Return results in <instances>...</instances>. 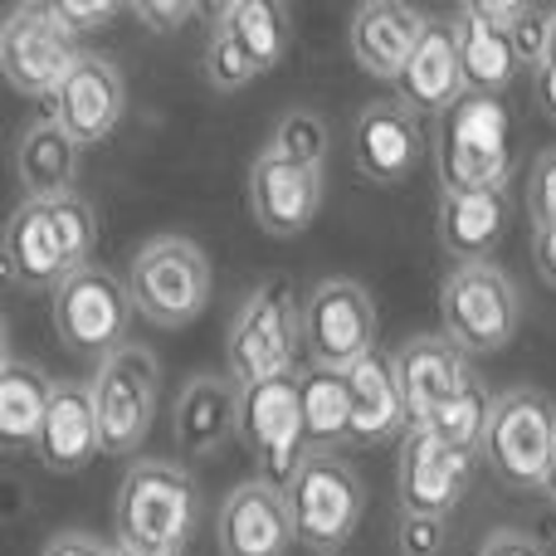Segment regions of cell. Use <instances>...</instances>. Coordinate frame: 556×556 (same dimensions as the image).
<instances>
[{"instance_id":"1","label":"cell","mask_w":556,"mask_h":556,"mask_svg":"<svg viewBox=\"0 0 556 556\" xmlns=\"http://www.w3.org/2000/svg\"><path fill=\"white\" fill-rule=\"evenodd\" d=\"M93 250L98 211L78 191L54 201H25L0 235V264L20 288H59L68 274L93 264Z\"/></svg>"},{"instance_id":"2","label":"cell","mask_w":556,"mask_h":556,"mask_svg":"<svg viewBox=\"0 0 556 556\" xmlns=\"http://www.w3.org/2000/svg\"><path fill=\"white\" fill-rule=\"evenodd\" d=\"M434 176L444 195L503 191L508 186V108L493 93H464L450 113L434 123L430 137Z\"/></svg>"},{"instance_id":"3","label":"cell","mask_w":556,"mask_h":556,"mask_svg":"<svg viewBox=\"0 0 556 556\" xmlns=\"http://www.w3.org/2000/svg\"><path fill=\"white\" fill-rule=\"evenodd\" d=\"M113 522L132 552H181L195 528V479L166 459L132 464L117 483Z\"/></svg>"},{"instance_id":"4","label":"cell","mask_w":556,"mask_h":556,"mask_svg":"<svg viewBox=\"0 0 556 556\" xmlns=\"http://www.w3.org/2000/svg\"><path fill=\"white\" fill-rule=\"evenodd\" d=\"M307 352L303 342V303H298L288 278H269L240 303L225 337V356H230V381L254 386L269 376L298 371V356Z\"/></svg>"},{"instance_id":"5","label":"cell","mask_w":556,"mask_h":556,"mask_svg":"<svg viewBox=\"0 0 556 556\" xmlns=\"http://www.w3.org/2000/svg\"><path fill=\"white\" fill-rule=\"evenodd\" d=\"M240 440L269 473L274 489H288L293 473L313 459L303 425V371H283L240 391Z\"/></svg>"},{"instance_id":"6","label":"cell","mask_w":556,"mask_h":556,"mask_svg":"<svg viewBox=\"0 0 556 556\" xmlns=\"http://www.w3.org/2000/svg\"><path fill=\"white\" fill-rule=\"evenodd\" d=\"M283 498H288V513H293L298 547H307L313 556H337L352 542L356 522H362L366 489L346 459H337V454H313V459L293 473Z\"/></svg>"},{"instance_id":"7","label":"cell","mask_w":556,"mask_h":556,"mask_svg":"<svg viewBox=\"0 0 556 556\" xmlns=\"http://www.w3.org/2000/svg\"><path fill=\"white\" fill-rule=\"evenodd\" d=\"M78 59H84V49H78L74 29L64 25L59 5L25 0L0 25V74L10 78L15 93L45 98L49 103L59 93V84L74 74Z\"/></svg>"},{"instance_id":"8","label":"cell","mask_w":556,"mask_h":556,"mask_svg":"<svg viewBox=\"0 0 556 556\" xmlns=\"http://www.w3.org/2000/svg\"><path fill=\"white\" fill-rule=\"evenodd\" d=\"M556 444V405L532 386L493 395L489 434H483V459L508 489H542L547 483V459Z\"/></svg>"},{"instance_id":"9","label":"cell","mask_w":556,"mask_h":556,"mask_svg":"<svg viewBox=\"0 0 556 556\" xmlns=\"http://www.w3.org/2000/svg\"><path fill=\"white\" fill-rule=\"evenodd\" d=\"M127 288L147 323L186 327L211 303V260L191 240H152L127 264Z\"/></svg>"},{"instance_id":"10","label":"cell","mask_w":556,"mask_h":556,"mask_svg":"<svg viewBox=\"0 0 556 556\" xmlns=\"http://www.w3.org/2000/svg\"><path fill=\"white\" fill-rule=\"evenodd\" d=\"M444 337L464 356H493L518 332V288L493 264H464L440 288Z\"/></svg>"},{"instance_id":"11","label":"cell","mask_w":556,"mask_h":556,"mask_svg":"<svg viewBox=\"0 0 556 556\" xmlns=\"http://www.w3.org/2000/svg\"><path fill=\"white\" fill-rule=\"evenodd\" d=\"M132 313L137 303L127 278L98 269V264L68 274L54 288V332L74 356H103L108 362L113 352H123V332Z\"/></svg>"},{"instance_id":"12","label":"cell","mask_w":556,"mask_h":556,"mask_svg":"<svg viewBox=\"0 0 556 556\" xmlns=\"http://www.w3.org/2000/svg\"><path fill=\"white\" fill-rule=\"evenodd\" d=\"M156 386L162 366L147 346H123L113 352L93 376V405H98V440L103 454H132L147 440L156 415Z\"/></svg>"},{"instance_id":"13","label":"cell","mask_w":556,"mask_h":556,"mask_svg":"<svg viewBox=\"0 0 556 556\" xmlns=\"http://www.w3.org/2000/svg\"><path fill=\"white\" fill-rule=\"evenodd\" d=\"M303 342L313 366L352 371L362 356L376 352V303L352 278H327L303 303Z\"/></svg>"},{"instance_id":"14","label":"cell","mask_w":556,"mask_h":556,"mask_svg":"<svg viewBox=\"0 0 556 556\" xmlns=\"http://www.w3.org/2000/svg\"><path fill=\"white\" fill-rule=\"evenodd\" d=\"M430 137H425L420 113L401 103V98H376L356 113L352 123V162L366 181L376 186H401L420 172Z\"/></svg>"},{"instance_id":"15","label":"cell","mask_w":556,"mask_h":556,"mask_svg":"<svg viewBox=\"0 0 556 556\" xmlns=\"http://www.w3.org/2000/svg\"><path fill=\"white\" fill-rule=\"evenodd\" d=\"M473 479V454L454 450V444L434 440L430 430H410L401 444V469H395V493H401L405 513L420 518H450L459 498L469 493Z\"/></svg>"},{"instance_id":"16","label":"cell","mask_w":556,"mask_h":556,"mask_svg":"<svg viewBox=\"0 0 556 556\" xmlns=\"http://www.w3.org/2000/svg\"><path fill=\"white\" fill-rule=\"evenodd\" d=\"M123 108H127L123 74H117V64L103 54H84L74 64V74L59 84V93L49 98V117H54L78 147H93V142H103V137H113L117 123H123Z\"/></svg>"},{"instance_id":"17","label":"cell","mask_w":556,"mask_h":556,"mask_svg":"<svg viewBox=\"0 0 556 556\" xmlns=\"http://www.w3.org/2000/svg\"><path fill=\"white\" fill-rule=\"evenodd\" d=\"M250 211L254 225L274 240H293L323 211V166L283 162L264 147V156L250 166Z\"/></svg>"},{"instance_id":"18","label":"cell","mask_w":556,"mask_h":556,"mask_svg":"<svg viewBox=\"0 0 556 556\" xmlns=\"http://www.w3.org/2000/svg\"><path fill=\"white\" fill-rule=\"evenodd\" d=\"M464 93H469V78H464V54H459L454 20H430L410 54V64L395 78V98H401L410 113L440 123Z\"/></svg>"},{"instance_id":"19","label":"cell","mask_w":556,"mask_h":556,"mask_svg":"<svg viewBox=\"0 0 556 556\" xmlns=\"http://www.w3.org/2000/svg\"><path fill=\"white\" fill-rule=\"evenodd\" d=\"M215 542H220V556H288L298 532L283 489H274L269 479L240 483L220 508Z\"/></svg>"},{"instance_id":"20","label":"cell","mask_w":556,"mask_h":556,"mask_svg":"<svg viewBox=\"0 0 556 556\" xmlns=\"http://www.w3.org/2000/svg\"><path fill=\"white\" fill-rule=\"evenodd\" d=\"M395 376H401V395L410 410V430L430 425V415L469 381V362L450 337H410L395 352Z\"/></svg>"},{"instance_id":"21","label":"cell","mask_w":556,"mask_h":556,"mask_svg":"<svg viewBox=\"0 0 556 556\" xmlns=\"http://www.w3.org/2000/svg\"><path fill=\"white\" fill-rule=\"evenodd\" d=\"M240 434V386L230 376H191L176 401V450L211 459Z\"/></svg>"},{"instance_id":"22","label":"cell","mask_w":556,"mask_h":556,"mask_svg":"<svg viewBox=\"0 0 556 556\" xmlns=\"http://www.w3.org/2000/svg\"><path fill=\"white\" fill-rule=\"evenodd\" d=\"M430 20L420 10L401 5V0H366L352 15V59L371 78H401V68L410 64L415 45H420Z\"/></svg>"},{"instance_id":"23","label":"cell","mask_w":556,"mask_h":556,"mask_svg":"<svg viewBox=\"0 0 556 556\" xmlns=\"http://www.w3.org/2000/svg\"><path fill=\"white\" fill-rule=\"evenodd\" d=\"M98 450H103V440H98L93 386L59 381L49 415H45V430H39V444H35L39 464L49 473H78V469H88V459Z\"/></svg>"},{"instance_id":"24","label":"cell","mask_w":556,"mask_h":556,"mask_svg":"<svg viewBox=\"0 0 556 556\" xmlns=\"http://www.w3.org/2000/svg\"><path fill=\"white\" fill-rule=\"evenodd\" d=\"M352 391V440L356 444H386L395 434H410V410L395 376V352H371L346 371Z\"/></svg>"},{"instance_id":"25","label":"cell","mask_w":556,"mask_h":556,"mask_svg":"<svg viewBox=\"0 0 556 556\" xmlns=\"http://www.w3.org/2000/svg\"><path fill=\"white\" fill-rule=\"evenodd\" d=\"M508 230V186L503 191H469L440 201V244L454 264H489Z\"/></svg>"},{"instance_id":"26","label":"cell","mask_w":556,"mask_h":556,"mask_svg":"<svg viewBox=\"0 0 556 556\" xmlns=\"http://www.w3.org/2000/svg\"><path fill=\"white\" fill-rule=\"evenodd\" d=\"M15 181L25 201H54L68 195L78 181V142L54 123V117H35L15 142Z\"/></svg>"},{"instance_id":"27","label":"cell","mask_w":556,"mask_h":556,"mask_svg":"<svg viewBox=\"0 0 556 556\" xmlns=\"http://www.w3.org/2000/svg\"><path fill=\"white\" fill-rule=\"evenodd\" d=\"M54 386L59 381H49L39 366L20 362V356H5V366H0V444H5L10 454L39 444L49 401H54Z\"/></svg>"},{"instance_id":"28","label":"cell","mask_w":556,"mask_h":556,"mask_svg":"<svg viewBox=\"0 0 556 556\" xmlns=\"http://www.w3.org/2000/svg\"><path fill=\"white\" fill-rule=\"evenodd\" d=\"M454 35H459V54H464V78H469L473 93H493L498 98L503 88L513 84L518 74V49H513L508 29L489 25L473 5L454 10Z\"/></svg>"},{"instance_id":"29","label":"cell","mask_w":556,"mask_h":556,"mask_svg":"<svg viewBox=\"0 0 556 556\" xmlns=\"http://www.w3.org/2000/svg\"><path fill=\"white\" fill-rule=\"evenodd\" d=\"M215 25L254 59L260 74L283 64L288 45H293V20H288V10L274 5V0H235V5H225L220 15H215Z\"/></svg>"},{"instance_id":"30","label":"cell","mask_w":556,"mask_h":556,"mask_svg":"<svg viewBox=\"0 0 556 556\" xmlns=\"http://www.w3.org/2000/svg\"><path fill=\"white\" fill-rule=\"evenodd\" d=\"M303 425L313 454H332L342 440H352V391L346 371L307 366L303 371Z\"/></svg>"},{"instance_id":"31","label":"cell","mask_w":556,"mask_h":556,"mask_svg":"<svg viewBox=\"0 0 556 556\" xmlns=\"http://www.w3.org/2000/svg\"><path fill=\"white\" fill-rule=\"evenodd\" d=\"M489 415H493V401L483 395V386L469 376V381H464L459 391H454L450 401L430 415V425H420V430H430L434 440L454 444V450L479 454L483 450V434H489Z\"/></svg>"},{"instance_id":"32","label":"cell","mask_w":556,"mask_h":556,"mask_svg":"<svg viewBox=\"0 0 556 556\" xmlns=\"http://www.w3.org/2000/svg\"><path fill=\"white\" fill-rule=\"evenodd\" d=\"M327 142H332V132H327L323 117L307 113V108H288V113L274 123L269 152L283 156V162H298V166H323Z\"/></svg>"},{"instance_id":"33","label":"cell","mask_w":556,"mask_h":556,"mask_svg":"<svg viewBox=\"0 0 556 556\" xmlns=\"http://www.w3.org/2000/svg\"><path fill=\"white\" fill-rule=\"evenodd\" d=\"M201 68H205V78H211V88H220V93H240V88H250L254 78H260L254 59L244 54V49L235 45V39L225 35L220 25H215V29H211V39H205Z\"/></svg>"},{"instance_id":"34","label":"cell","mask_w":556,"mask_h":556,"mask_svg":"<svg viewBox=\"0 0 556 556\" xmlns=\"http://www.w3.org/2000/svg\"><path fill=\"white\" fill-rule=\"evenodd\" d=\"M552 25H556V10H542V5H528L518 15V25L508 29L513 49H518V64L528 68H542L552 59Z\"/></svg>"},{"instance_id":"35","label":"cell","mask_w":556,"mask_h":556,"mask_svg":"<svg viewBox=\"0 0 556 556\" xmlns=\"http://www.w3.org/2000/svg\"><path fill=\"white\" fill-rule=\"evenodd\" d=\"M444 542H450V522L444 518L401 513V522H395V547H401V556H440Z\"/></svg>"},{"instance_id":"36","label":"cell","mask_w":556,"mask_h":556,"mask_svg":"<svg viewBox=\"0 0 556 556\" xmlns=\"http://www.w3.org/2000/svg\"><path fill=\"white\" fill-rule=\"evenodd\" d=\"M528 205H532V220L542 225H556V147L538 156V166H532V181H528Z\"/></svg>"},{"instance_id":"37","label":"cell","mask_w":556,"mask_h":556,"mask_svg":"<svg viewBox=\"0 0 556 556\" xmlns=\"http://www.w3.org/2000/svg\"><path fill=\"white\" fill-rule=\"evenodd\" d=\"M132 15L142 20L147 29H156V35H176V29H186L191 20H201V5H162V0H137Z\"/></svg>"},{"instance_id":"38","label":"cell","mask_w":556,"mask_h":556,"mask_svg":"<svg viewBox=\"0 0 556 556\" xmlns=\"http://www.w3.org/2000/svg\"><path fill=\"white\" fill-rule=\"evenodd\" d=\"M59 15H64V25L74 29L78 39L84 35H93V29H103V25H113L117 15H123V5H84V0H64V5H59Z\"/></svg>"},{"instance_id":"39","label":"cell","mask_w":556,"mask_h":556,"mask_svg":"<svg viewBox=\"0 0 556 556\" xmlns=\"http://www.w3.org/2000/svg\"><path fill=\"white\" fill-rule=\"evenodd\" d=\"M479 556H547V547H542L532 532H513V528H498L483 538Z\"/></svg>"},{"instance_id":"40","label":"cell","mask_w":556,"mask_h":556,"mask_svg":"<svg viewBox=\"0 0 556 556\" xmlns=\"http://www.w3.org/2000/svg\"><path fill=\"white\" fill-rule=\"evenodd\" d=\"M39 556H123V547H108V542L88 538V532H54Z\"/></svg>"},{"instance_id":"41","label":"cell","mask_w":556,"mask_h":556,"mask_svg":"<svg viewBox=\"0 0 556 556\" xmlns=\"http://www.w3.org/2000/svg\"><path fill=\"white\" fill-rule=\"evenodd\" d=\"M532 260H538L542 283L556 288V225H542V230L532 235Z\"/></svg>"},{"instance_id":"42","label":"cell","mask_w":556,"mask_h":556,"mask_svg":"<svg viewBox=\"0 0 556 556\" xmlns=\"http://www.w3.org/2000/svg\"><path fill=\"white\" fill-rule=\"evenodd\" d=\"M538 103H542V113L556 123V59H547V64L538 68Z\"/></svg>"},{"instance_id":"43","label":"cell","mask_w":556,"mask_h":556,"mask_svg":"<svg viewBox=\"0 0 556 556\" xmlns=\"http://www.w3.org/2000/svg\"><path fill=\"white\" fill-rule=\"evenodd\" d=\"M542 493L556 503V444H552V459H547V483H542Z\"/></svg>"},{"instance_id":"44","label":"cell","mask_w":556,"mask_h":556,"mask_svg":"<svg viewBox=\"0 0 556 556\" xmlns=\"http://www.w3.org/2000/svg\"><path fill=\"white\" fill-rule=\"evenodd\" d=\"M123 556H181V552H132V547H123Z\"/></svg>"},{"instance_id":"45","label":"cell","mask_w":556,"mask_h":556,"mask_svg":"<svg viewBox=\"0 0 556 556\" xmlns=\"http://www.w3.org/2000/svg\"><path fill=\"white\" fill-rule=\"evenodd\" d=\"M552 59H556V25H552Z\"/></svg>"}]
</instances>
